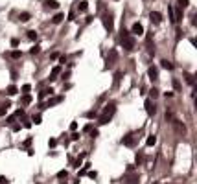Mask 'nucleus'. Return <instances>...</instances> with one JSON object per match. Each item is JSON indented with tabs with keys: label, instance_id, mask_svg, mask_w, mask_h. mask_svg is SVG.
<instances>
[{
	"label": "nucleus",
	"instance_id": "1",
	"mask_svg": "<svg viewBox=\"0 0 197 184\" xmlns=\"http://www.w3.org/2000/svg\"><path fill=\"white\" fill-rule=\"evenodd\" d=\"M120 42H122V48H124L125 52H133V50H135V39H133V35H131L127 29H122Z\"/></svg>",
	"mask_w": 197,
	"mask_h": 184
},
{
	"label": "nucleus",
	"instance_id": "2",
	"mask_svg": "<svg viewBox=\"0 0 197 184\" xmlns=\"http://www.w3.org/2000/svg\"><path fill=\"white\" fill-rule=\"evenodd\" d=\"M114 112H116V105H114V103H109V105H105V109H103V114L100 116V123H101V125L109 123Z\"/></svg>",
	"mask_w": 197,
	"mask_h": 184
},
{
	"label": "nucleus",
	"instance_id": "3",
	"mask_svg": "<svg viewBox=\"0 0 197 184\" xmlns=\"http://www.w3.org/2000/svg\"><path fill=\"white\" fill-rule=\"evenodd\" d=\"M101 22H103V26H105L107 31H112V29H114V20H112V15H111V13H103V15H101Z\"/></svg>",
	"mask_w": 197,
	"mask_h": 184
},
{
	"label": "nucleus",
	"instance_id": "4",
	"mask_svg": "<svg viewBox=\"0 0 197 184\" xmlns=\"http://www.w3.org/2000/svg\"><path fill=\"white\" fill-rule=\"evenodd\" d=\"M136 140H138V136L133 135V133H129V135H125V136L122 138V144L127 146V147H135V146H136Z\"/></svg>",
	"mask_w": 197,
	"mask_h": 184
},
{
	"label": "nucleus",
	"instance_id": "5",
	"mask_svg": "<svg viewBox=\"0 0 197 184\" xmlns=\"http://www.w3.org/2000/svg\"><path fill=\"white\" fill-rule=\"evenodd\" d=\"M118 61V50H109V55H107V68H112Z\"/></svg>",
	"mask_w": 197,
	"mask_h": 184
},
{
	"label": "nucleus",
	"instance_id": "6",
	"mask_svg": "<svg viewBox=\"0 0 197 184\" xmlns=\"http://www.w3.org/2000/svg\"><path fill=\"white\" fill-rule=\"evenodd\" d=\"M146 112H148V116H155L157 114V107H155V103L151 100H146Z\"/></svg>",
	"mask_w": 197,
	"mask_h": 184
},
{
	"label": "nucleus",
	"instance_id": "7",
	"mask_svg": "<svg viewBox=\"0 0 197 184\" xmlns=\"http://www.w3.org/2000/svg\"><path fill=\"white\" fill-rule=\"evenodd\" d=\"M124 181H125L124 184H140V175H138V173H131V175H127Z\"/></svg>",
	"mask_w": 197,
	"mask_h": 184
},
{
	"label": "nucleus",
	"instance_id": "8",
	"mask_svg": "<svg viewBox=\"0 0 197 184\" xmlns=\"http://www.w3.org/2000/svg\"><path fill=\"white\" fill-rule=\"evenodd\" d=\"M129 33H133V35H144V26H142L140 22H135Z\"/></svg>",
	"mask_w": 197,
	"mask_h": 184
},
{
	"label": "nucleus",
	"instance_id": "9",
	"mask_svg": "<svg viewBox=\"0 0 197 184\" xmlns=\"http://www.w3.org/2000/svg\"><path fill=\"white\" fill-rule=\"evenodd\" d=\"M148 76H149V79H151V81H157V79H159V68H157V66H149Z\"/></svg>",
	"mask_w": 197,
	"mask_h": 184
},
{
	"label": "nucleus",
	"instance_id": "10",
	"mask_svg": "<svg viewBox=\"0 0 197 184\" xmlns=\"http://www.w3.org/2000/svg\"><path fill=\"white\" fill-rule=\"evenodd\" d=\"M149 18H151L155 24H160V22H162V15H160L159 11H151V13H149Z\"/></svg>",
	"mask_w": 197,
	"mask_h": 184
},
{
	"label": "nucleus",
	"instance_id": "11",
	"mask_svg": "<svg viewBox=\"0 0 197 184\" xmlns=\"http://www.w3.org/2000/svg\"><path fill=\"white\" fill-rule=\"evenodd\" d=\"M171 123L175 125V131H177V133H181V135H184V133H186V127H184V125H183L179 120H173Z\"/></svg>",
	"mask_w": 197,
	"mask_h": 184
},
{
	"label": "nucleus",
	"instance_id": "12",
	"mask_svg": "<svg viewBox=\"0 0 197 184\" xmlns=\"http://www.w3.org/2000/svg\"><path fill=\"white\" fill-rule=\"evenodd\" d=\"M59 74H61V66H53L52 72H50V81H55Z\"/></svg>",
	"mask_w": 197,
	"mask_h": 184
},
{
	"label": "nucleus",
	"instance_id": "13",
	"mask_svg": "<svg viewBox=\"0 0 197 184\" xmlns=\"http://www.w3.org/2000/svg\"><path fill=\"white\" fill-rule=\"evenodd\" d=\"M52 94H53L52 88H42V90L39 92V100H44V98H48V96H52Z\"/></svg>",
	"mask_w": 197,
	"mask_h": 184
},
{
	"label": "nucleus",
	"instance_id": "14",
	"mask_svg": "<svg viewBox=\"0 0 197 184\" xmlns=\"http://www.w3.org/2000/svg\"><path fill=\"white\" fill-rule=\"evenodd\" d=\"M160 66L166 68V70H173V65H171V61H168V59H162V61H160Z\"/></svg>",
	"mask_w": 197,
	"mask_h": 184
},
{
	"label": "nucleus",
	"instance_id": "15",
	"mask_svg": "<svg viewBox=\"0 0 197 184\" xmlns=\"http://www.w3.org/2000/svg\"><path fill=\"white\" fill-rule=\"evenodd\" d=\"M17 92H18V88H17L15 85H9V87L6 88V94H7V96H15Z\"/></svg>",
	"mask_w": 197,
	"mask_h": 184
},
{
	"label": "nucleus",
	"instance_id": "16",
	"mask_svg": "<svg viewBox=\"0 0 197 184\" xmlns=\"http://www.w3.org/2000/svg\"><path fill=\"white\" fill-rule=\"evenodd\" d=\"M155 144H157V136H155V135H149L148 140H146V146L151 147V146H155Z\"/></svg>",
	"mask_w": 197,
	"mask_h": 184
},
{
	"label": "nucleus",
	"instance_id": "17",
	"mask_svg": "<svg viewBox=\"0 0 197 184\" xmlns=\"http://www.w3.org/2000/svg\"><path fill=\"white\" fill-rule=\"evenodd\" d=\"M146 44H148V52H149V53L153 55V53H155V48H153V42H151V37H148V39H146Z\"/></svg>",
	"mask_w": 197,
	"mask_h": 184
},
{
	"label": "nucleus",
	"instance_id": "18",
	"mask_svg": "<svg viewBox=\"0 0 197 184\" xmlns=\"http://www.w3.org/2000/svg\"><path fill=\"white\" fill-rule=\"evenodd\" d=\"M9 103H6V105H0V116H6L7 114V111H9Z\"/></svg>",
	"mask_w": 197,
	"mask_h": 184
},
{
	"label": "nucleus",
	"instance_id": "19",
	"mask_svg": "<svg viewBox=\"0 0 197 184\" xmlns=\"http://www.w3.org/2000/svg\"><path fill=\"white\" fill-rule=\"evenodd\" d=\"M63 18H65V15H63V13H57V15H55V17L52 18V22H53V24H59V22H61Z\"/></svg>",
	"mask_w": 197,
	"mask_h": 184
},
{
	"label": "nucleus",
	"instance_id": "20",
	"mask_svg": "<svg viewBox=\"0 0 197 184\" xmlns=\"http://www.w3.org/2000/svg\"><path fill=\"white\" fill-rule=\"evenodd\" d=\"M20 103H22V105L31 103V96H30V94H24V96H22V100H20Z\"/></svg>",
	"mask_w": 197,
	"mask_h": 184
},
{
	"label": "nucleus",
	"instance_id": "21",
	"mask_svg": "<svg viewBox=\"0 0 197 184\" xmlns=\"http://www.w3.org/2000/svg\"><path fill=\"white\" fill-rule=\"evenodd\" d=\"M61 100H63V98H53V100H50V101L44 105V109H46V107H52V105H55V103H59Z\"/></svg>",
	"mask_w": 197,
	"mask_h": 184
},
{
	"label": "nucleus",
	"instance_id": "22",
	"mask_svg": "<svg viewBox=\"0 0 197 184\" xmlns=\"http://www.w3.org/2000/svg\"><path fill=\"white\" fill-rule=\"evenodd\" d=\"M18 18H20L22 22H28L31 17H30V13H26V11H24V13H20V17H18Z\"/></svg>",
	"mask_w": 197,
	"mask_h": 184
},
{
	"label": "nucleus",
	"instance_id": "23",
	"mask_svg": "<svg viewBox=\"0 0 197 184\" xmlns=\"http://www.w3.org/2000/svg\"><path fill=\"white\" fill-rule=\"evenodd\" d=\"M46 6H48V7H57L59 2H57V0H46Z\"/></svg>",
	"mask_w": 197,
	"mask_h": 184
},
{
	"label": "nucleus",
	"instance_id": "24",
	"mask_svg": "<svg viewBox=\"0 0 197 184\" xmlns=\"http://www.w3.org/2000/svg\"><path fill=\"white\" fill-rule=\"evenodd\" d=\"M190 6V0H179V7L181 9H184V7H188Z\"/></svg>",
	"mask_w": 197,
	"mask_h": 184
},
{
	"label": "nucleus",
	"instance_id": "25",
	"mask_svg": "<svg viewBox=\"0 0 197 184\" xmlns=\"http://www.w3.org/2000/svg\"><path fill=\"white\" fill-rule=\"evenodd\" d=\"M173 88H175V92H181V83H179V79H173Z\"/></svg>",
	"mask_w": 197,
	"mask_h": 184
},
{
	"label": "nucleus",
	"instance_id": "26",
	"mask_svg": "<svg viewBox=\"0 0 197 184\" xmlns=\"http://www.w3.org/2000/svg\"><path fill=\"white\" fill-rule=\"evenodd\" d=\"M66 175H68V171H66V170H61V171L57 173V179H66Z\"/></svg>",
	"mask_w": 197,
	"mask_h": 184
},
{
	"label": "nucleus",
	"instance_id": "27",
	"mask_svg": "<svg viewBox=\"0 0 197 184\" xmlns=\"http://www.w3.org/2000/svg\"><path fill=\"white\" fill-rule=\"evenodd\" d=\"M89 7V2H79V11H87Z\"/></svg>",
	"mask_w": 197,
	"mask_h": 184
},
{
	"label": "nucleus",
	"instance_id": "28",
	"mask_svg": "<svg viewBox=\"0 0 197 184\" xmlns=\"http://www.w3.org/2000/svg\"><path fill=\"white\" fill-rule=\"evenodd\" d=\"M20 55H22V53H20L18 50H13V52H11V57H13V59H18Z\"/></svg>",
	"mask_w": 197,
	"mask_h": 184
},
{
	"label": "nucleus",
	"instance_id": "29",
	"mask_svg": "<svg viewBox=\"0 0 197 184\" xmlns=\"http://www.w3.org/2000/svg\"><path fill=\"white\" fill-rule=\"evenodd\" d=\"M28 39H31V41H33V39H37V33H35L33 29H31V31H28Z\"/></svg>",
	"mask_w": 197,
	"mask_h": 184
},
{
	"label": "nucleus",
	"instance_id": "30",
	"mask_svg": "<svg viewBox=\"0 0 197 184\" xmlns=\"http://www.w3.org/2000/svg\"><path fill=\"white\" fill-rule=\"evenodd\" d=\"M149 94H151V98H157V96H159V90H157V88L153 87V88L149 90Z\"/></svg>",
	"mask_w": 197,
	"mask_h": 184
},
{
	"label": "nucleus",
	"instance_id": "31",
	"mask_svg": "<svg viewBox=\"0 0 197 184\" xmlns=\"http://www.w3.org/2000/svg\"><path fill=\"white\" fill-rule=\"evenodd\" d=\"M30 52H31V53L35 55V53H39V52H41V46H33V48H31Z\"/></svg>",
	"mask_w": 197,
	"mask_h": 184
},
{
	"label": "nucleus",
	"instance_id": "32",
	"mask_svg": "<svg viewBox=\"0 0 197 184\" xmlns=\"http://www.w3.org/2000/svg\"><path fill=\"white\" fill-rule=\"evenodd\" d=\"M30 90H31V87H30V85H22V92H24V94H28Z\"/></svg>",
	"mask_w": 197,
	"mask_h": 184
},
{
	"label": "nucleus",
	"instance_id": "33",
	"mask_svg": "<svg viewBox=\"0 0 197 184\" xmlns=\"http://www.w3.org/2000/svg\"><path fill=\"white\" fill-rule=\"evenodd\" d=\"M31 120H33V122H35V123L39 125V123H41V114H35V116H33Z\"/></svg>",
	"mask_w": 197,
	"mask_h": 184
},
{
	"label": "nucleus",
	"instance_id": "34",
	"mask_svg": "<svg viewBox=\"0 0 197 184\" xmlns=\"http://www.w3.org/2000/svg\"><path fill=\"white\" fill-rule=\"evenodd\" d=\"M55 144H57L55 138H50V140H48V146H50V147H55Z\"/></svg>",
	"mask_w": 197,
	"mask_h": 184
},
{
	"label": "nucleus",
	"instance_id": "35",
	"mask_svg": "<svg viewBox=\"0 0 197 184\" xmlns=\"http://www.w3.org/2000/svg\"><path fill=\"white\" fill-rule=\"evenodd\" d=\"M120 77H122V72H116V74H114V83H118Z\"/></svg>",
	"mask_w": 197,
	"mask_h": 184
},
{
	"label": "nucleus",
	"instance_id": "36",
	"mask_svg": "<svg viewBox=\"0 0 197 184\" xmlns=\"http://www.w3.org/2000/svg\"><path fill=\"white\" fill-rule=\"evenodd\" d=\"M92 131V123H89V125H85V129H83V133H90Z\"/></svg>",
	"mask_w": 197,
	"mask_h": 184
},
{
	"label": "nucleus",
	"instance_id": "37",
	"mask_svg": "<svg viewBox=\"0 0 197 184\" xmlns=\"http://www.w3.org/2000/svg\"><path fill=\"white\" fill-rule=\"evenodd\" d=\"M186 81H188V83H190V85H194V77H192V76H190V74H188V76H186Z\"/></svg>",
	"mask_w": 197,
	"mask_h": 184
},
{
	"label": "nucleus",
	"instance_id": "38",
	"mask_svg": "<svg viewBox=\"0 0 197 184\" xmlns=\"http://www.w3.org/2000/svg\"><path fill=\"white\" fill-rule=\"evenodd\" d=\"M87 170H89V164H87V166H83V170L79 171V175H85V173H87Z\"/></svg>",
	"mask_w": 197,
	"mask_h": 184
},
{
	"label": "nucleus",
	"instance_id": "39",
	"mask_svg": "<svg viewBox=\"0 0 197 184\" xmlns=\"http://www.w3.org/2000/svg\"><path fill=\"white\" fill-rule=\"evenodd\" d=\"M89 177H90V179H96V177H98V173H96V171H89Z\"/></svg>",
	"mask_w": 197,
	"mask_h": 184
},
{
	"label": "nucleus",
	"instance_id": "40",
	"mask_svg": "<svg viewBox=\"0 0 197 184\" xmlns=\"http://www.w3.org/2000/svg\"><path fill=\"white\" fill-rule=\"evenodd\" d=\"M70 129H72V131H76V129H77V123H76V122H72V123H70Z\"/></svg>",
	"mask_w": 197,
	"mask_h": 184
},
{
	"label": "nucleus",
	"instance_id": "41",
	"mask_svg": "<svg viewBox=\"0 0 197 184\" xmlns=\"http://www.w3.org/2000/svg\"><path fill=\"white\" fill-rule=\"evenodd\" d=\"M90 136H92V138H96V136H98V131H96V129H92V131H90Z\"/></svg>",
	"mask_w": 197,
	"mask_h": 184
},
{
	"label": "nucleus",
	"instance_id": "42",
	"mask_svg": "<svg viewBox=\"0 0 197 184\" xmlns=\"http://www.w3.org/2000/svg\"><path fill=\"white\" fill-rule=\"evenodd\" d=\"M136 164H138V166L142 164V155H136Z\"/></svg>",
	"mask_w": 197,
	"mask_h": 184
},
{
	"label": "nucleus",
	"instance_id": "43",
	"mask_svg": "<svg viewBox=\"0 0 197 184\" xmlns=\"http://www.w3.org/2000/svg\"><path fill=\"white\" fill-rule=\"evenodd\" d=\"M87 116H89V118H94V116H96V111H90V112H89Z\"/></svg>",
	"mask_w": 197,
	"mask_h": 184
},
{
	"label": "nucleus",
	"instance_id": "44",
	"mask_svg": "<svg viewBox=\"0 0 197 184\" xmlns=\"http://www.w3.org/2000/svg\"><path fill=\"white\" fill-rule=\"evenodd\" d=\"M72 140H74V142H76V140H79V135H77V133H74V135H72Z\"/></svg>",
	"mask_w": 197,
	"mask_h": 184
},
{
	"label": "nucleus",
	"instance_id": "45",
	"mask_svg": "<svg viewBox=\"0 0 197 184\" xmlns=\"http://www.w3.org/2000/svg\"><path fill=\"white\" fill-rule=\"evenodd\" d=\"M7 182V179H6V177H2V175H0V184H6Z\"/></svg>",
	"mask_w": 197,
	"mask_h": 184
}]
</instances>
